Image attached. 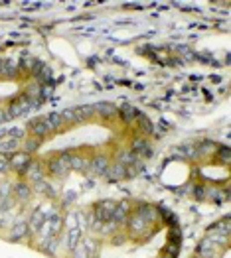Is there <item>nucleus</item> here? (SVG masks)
<instances>
[{
	"label": "nucleus",
	"mask_w": 231,
	"mask_h": 258,
	"mask_svg": "<svg viewBox=\"0 0 231 258\" xmlns=\"http://www.w3.org/2000/svg\"><path fill=\"white\" fill-rule=\"evenodd\" d=\"M32 106H36V104L32 103V99L30 97H18V99H14L12 103L8 104V108H6V112H8V116L10 118H16V116H20V114H24V112H28Z\"/></svg>",
	"instance_id": "nucleus-1"
},
{
	"label": "nucleus",
	"mask_w": 231,
	"mask_h": 258,
	"mask_svg": "<svg viewBox=\"0 0 231 258\" xmlns=\"http://www.w3.org/2000/svg\"><path fill=\"white\" fill-rule=\"evenodd\" d=\"M115 201H99L97 205L93 207V215L99 223H107V221H113V215H115Z\"/></svg>",
	"instance_id": "nucleus-2"
},
{
	"label": "nucleus",
	"mask_w": 231,
	"mask_h": 258,
	"mask_svg": "<svg viewBox=\"0 0 231 258\" xmlns=\"http://www.w3.org/2000/svg\"><path fill=\"white\" fill-rule=\"evenodd\" d=\"M67 156H69V152H63V154H59L58 158H54V160L48 162V170H50L52 175H65V173L69 172Z\"/></svg>",
	"instance_id": "nucleus-3"
},
{
	"label": "nucleus",
	"mask_w": 231,
	"mask_h": 258,
	"mask_svg": "<svg viewBox=\"0 0 231 258\" xmlns=\"http://www.w3.org/2000/svg\"><path fill=\"white\" fill-rule=\"evenodd\" d=\"M28 128H30V132H32V134H34L36 138H44L46 134H50V132H54L46 116H40V118H34V120H32L30 124H28Z\"/></svg>",
	"instance_id": "nucleus-4"
},
{
	"label": "nucleus",
	"mask_w": 231,
	"mask_h": 258,
	"mask_svg": "<svg viewBox=\"0 0 231 258\" xmlns=\"http://www.w3.org/2000/svg\"><path fill=\"white\" fill-rule=\"evenodd\" d=\"M130 152L136 156H140V158H150L152 156V146H150V142H146L144 138H134L132 140V146H130Z\"/></svg>",
	"instance_id": "nucleus-5"
},
{
	"label": "nucleus",
	"mask_w": 231,
	"mask_h": 258,
	"mask_svg": "<svg viewBox=\"0 0 231 258\" xmlns=\"http://www.w3.org/2000/svg\"><path fill=\"white\" fill-rule=\"evenodd\" d=\"M30 164V156L28 152H14V154L8 156V168H12V170H18V172H22L26 166Z\"/></svg>",
	"instance_id": "nucleus-6"
},
{
	"label": "nucleus",
	"mask_w": 231,
	"mask_h": 258,
	"mask_svg": "<svg viewBox=\"0 0 231 258\" xmlns=\"http://www.w3.org/2000/svg\"><path fill=\"white\" fill-rule=\"evenodd\" d=\"M107 166H109L107 156H95L91 162H87V172L93 173V175H103V172L107 170Z\"/></svg>",
	"instance_id": "nucleus-7"
},
{
	"label": "nucleus",
	"mask_w": 231,
	"mask_h": 258,
	"mask_svg": "<svg viewBox=\"0 0 231 258\" xmlns=\"http://www.w3.org/2000/svg\"><path fill=\"white\" fill-rule=\"evenodd\" d=\"M103 175L109 179V181H118V179H124V166L122 164H109L107 170L103 172Z\"/></svg>",
	"instance_id": "nucleus-8"
},
{
	"label": "nucleus",
	"mask_w": 231,
	"mask_h": 258,
	"mask_svg": "<svg viewBox=\"0 0 231 258\" xmlns=\"http://www.w3.org/2000/svg\"><path fill=\"white\" fill-rule=\"evenodd\" d=\"M136 124H138V132H142V134H148V136H152L154 134V124L150 122V118L148 116H144L142 112H136Z\"/></svg>",
	"instance_id": "nucleus-9"
},
{
	"label": "nucleus",
	"mask_w": 231,
	"mask_h": 258,
	"mask_svg": "<svg viewBox=\"0 0 231 258\" xmlns=\"http://www.w3.org/2000/svg\"><path fill=\"white\" fill-rule=\"evenodd\" d=\"M146 225H148V223H146L144 219H140L136 213H134V215H130V219H128V227H130V233H132V237H134V239L142 235V231H144V227H146Z\"/></svg>",
	"instance_id": "nucleus-10"
},
{
	"label": "nucleus",
	"mask_w": 231,
	"mask_h": 258,
	"mask_svg": "<svg viewBox=\"0 0 231 258\" xmlns=\"http://www.w3.org/2000/svg\"><path fill=\"white\" fill-rule=\"evenodd\" d=\"M93 110H95V112H99V116H103V118H115L116 114H118L116 106H115V104H111V103H97V104H93Z\"/></svg>",
	"instance_id": "nucleus-11"
},
{
	"label": "nucleus",
	"mask_w": 231,
	"mask_h": 258,
	"mask_svg": "<svg viewBox=\"0 0 231 258\" xmlns=\"http://www.w3.org/2000/svg\"><path fill=\"white\" fill-rule=\"evenodd\" d=\"M22 175H28L30 179H36V181H40L42 179V166L38 164V162H30L22 172H20Z\"/></svg>",
	"instance_id": "nucleus-12"
},
{
	"label": "nucleus",
	"mask_w": 231,
	"mask_h": 258,
	"mask_svg": "<svg viewBox=\"0 0 231 258\" xmlns=\"http://www.w3.org/2000/svg\"><path fill=\"white\" fill-rule=\"evenodd\" d=\"M73 112H75V122H77V120H87V118H91V116L95 114L93 104H81V106H75Z\"/></svg>",
	"instance_id": "nucleus-13"
},
{
	"label": "nucleus",
	"mask_w": 231,
	"mask_h": 258,
	"mask_svg": "<svg viewBox=\"0 0 231 258\" xmlns=\"http://www.w3.org/2000/svg\"><path fill=\"white\" fill-rule=\"evenodd\" d=\"M116 110H118V114H120V118H122L124 122H130V120H134V118H136V112H138V110H136L132 104H128V103H124L122 106H120V108H116Z\"/></svg>",
	"instance_id": "nucleus-14"
},
{
	"label": "nucleus",
	"mask_w": 231,
	"mask_h": 258,
	"mask_svg": "<svg viewBox=\"0 0 231 258\" xmlns=\"http://www.w3.org/2000/svg\"><path fill=\"white\" fill-rule=\"evenodd\" d=\"M14 195H16L18 201L26 203V201L30 199V195H32V189L28 187V183H18V185L14 187Z\"/></svg>",
	"instance_id": "nucleus-15"
},
{
	"label": "nucleus",
	"mask_w": 231,
	"mask_h": 258,
	"mask_svg": "<svg viewBox=\"0 0 231 258\" xmlns=\"http://www.w3.org/2000/svg\"><path fill=\"white\" fill-rule=\"evenodd\" d=\"M28 235V223H16L10 233V241H20Z\"/></svg>",
	"instance_id": "nucleus-16"
},
{
	"label": "nucleus",
	"mask_w": 231,
	"mask_h": 258,
	"mask_svg": "<svg viewBox=\"0 0 231 258\" xmlns=\"http://www.w3.org/2000/svg\"><path fill=\"white\" fill-rule=\"evenodd\" d=\"M136 160V156L130 152V148H122V150H116V164H122V166H128Z\"/></svg>",
	"instance_id": "nucleus-17"
},
{
	"label": "nucleus",
	"mask_w": 231,
	"mask_h": 258,
	"mask_svg": "<svg viewBox=\"0 0 231 258\" xmlns=\"http://www.w3.org/2000/svg\"><path fill=\"white\" fill-rule=\"evenodd\" d=\"M16 65L10 61V59H2V65H0V77H16Z\"/></svg>",
	"instance_id": "nucleus-18"
},
{
	"label": "nucleus",
	"mask_w": 231,
	"mask_h": 258,
	"mask_svg": "<svg viewBox=\"0 0 231 258\" xmlns=\"http://www.w3.org/2000/svg\"><path fill=\"white\" fill-rule=\"evenodd\" d=\"M140 170H142V162L140 160H134L132 164L124 166V179H132L134 175H138Z\"/></svg>",
	"instance_id": "nucleus-19"
},
{
	"label": "nucleus",
	"mask_w": 231,
	"mask_h": 258,
	"mask_svg": "<svg viewBox=\"0 0 231 258\" xmlns=\"http://www.w3.org/2000/svg\"><path fill=\"white\" fill-rule=\"evenodd\" d=\"M128 211H130V205L124 201V203H116L115 207V215H113V219L118 221V223H122L124 219H126V215H128Z\"/></svg>",
	"instance_id": "nucleus-20"
},
{
	"label": "nucleus",
	"mask_w": 231,
	"mask_h": 258,
	"mask_svg": "<svg viewBox=\"0 0 231 258\" xmlns=\"http://www.w3.org/2000/svg\"><path fill=\"white\" fill-rule=\"evenodd\" d=\"M42 225H44V211H36V213H34V217H32V221L28 223V227H30V229L36 233V231H38Z\"/></svg>",
	"instance_id": "nucleus-21"
},
{
	"label": "nucleus",
	"mask_w": 231,
	"mask_h": 258,
	"mask_svg": "<svg viewBox=\"0 0 231 258\" xmlns=\"http://www.w3.org/2000/svg\"><path fill=\"white\" fill-rule=\"evenodd\" d=\"M216 158H218L224 166H228V164H230V148H228V146H220V148L216 150Z\"/></svg>",
	"instance_id": "nucleus-22"
},
{
	"label": "nucleus",
	"mask_w": 231,
	"mask_h": 258,
	"mask_svg": "<svg viewBox=\"0 0 231 258\" xmlns=\"http://www.w3.org/2000/svg\"><path fill=\"white\" fill-rule=\"evenodd\" d=\"M46 118H48V122H50L52 130H58V128L63 126V120H61V116H59V114H48Z\"/></svg>",
	"instance_id": "nucleus-23"
},
{
	"label": "nucleus",
	"mask_w": 231,
	"mask_h": 258,
	"mask_svg": "<svg viewBox=\"0 0 231 258\" xmlns=\"http://www.w3.org/2000/svg\"><path fill=\"white\" fill-rule=\"evenodd\" d=\"M59 116H61L63 124H71V122H75V112H73V108H65L63 112H59Z\"/></svg>",
	"instance_id": "nucleus-24"
},
{
	"label": "nucleus",
	"mask_w": 231,
	"mask_h": 258,
	"mask_svg": "<svg viewBox=\"0 0 231 258\" xmlns=\"http://www.w3.org/2000/svg\"><path fill=\"white\" fill-rule=\"evenodd\" d=\"M40 144H42V138H30L26 140V150H36Z\"/></svg>",
	"instance_id": "nucleus-25"
},
{
	"label": "nucleus",
	"mask_w": 231,
	"mask_h": 258,
	"mask_svg": "<svg viewBox=\"0 0 231 258\" xmlns=\"http://www.w3.org/2000/svg\"><path fill=\"white\" fill-rule=\"evenodd\" d=\"M4 170H8V158L0 154V172H4Z\"/></svg>",
	"instance_id": "nucleus-26"
},
{
	"label": "nucleus",
	"mask_w": 231,
	"mask_h": 258,
	"mask_svg": "<svg viewBox=\"0 0 231 258\" xmlns=\"http://www.w3.org/2000/svg\"><path fill=\"white\" fill-rule=\"evenodd\" d=\"M6 120H10V116H8V112H6V110H2V108H0V124H2V122H6Z\"/></svg>",
	"instance_id": "nucleus-27"
},
{
	"label": "nucleus",
	"mask_w": 231,
	"mask_h": 258,
	"mask_svg": "<svg viewBox=\"0 0 231 258\" xmlns=\"http://www.w3.org/2000/svg\"><path fill=\"white\" fill-rule=\"evenodd\" d=\"M204 193H206V187H196V197H204Z\"/></svg>",
	"instance_id": "nucleus-28"
},
{
	"label": "nucleus",
	"mask_w": 231,
	"mask_h": 258,
	"mask_svg": "<svg viewBox=\"0 0 231 258\" xmlns=\"http://www.w3.org/2000/svg\"><path fill=\"white\" fill-rule=\"evenodd\" d=\"M160 258H176V257H172V255H168V253H164V255H162Z\"/></svg>",
	"instance_id": "nucleus-29"
},
{
	"label": "nucleus",
	"mask_w": 231,
	"mask_h": 258,
	"mask_svg": "<svg viewBox=\"0 0 231 258\" xmlns=\"http://www.w3.org/2000/svg\"><path fill=\"white\" fill-rule=\"evenodd\" d=\"M0 65H2V59H0Z\"/></svg>",
	"instance_id": "nucleus-30"
}]
</instances>
